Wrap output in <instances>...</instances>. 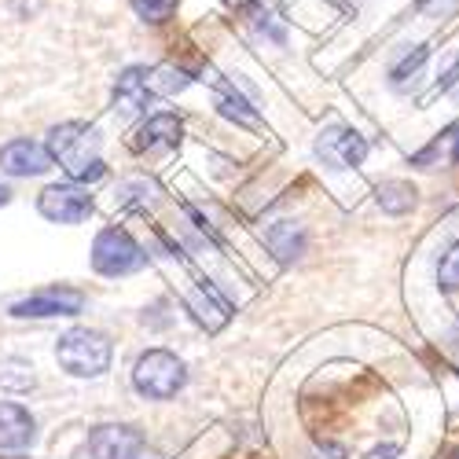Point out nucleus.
I'll return each instance as SVG.
<instances>
[{"label":"nucleus","instance_id":"6ab92c4d","mask_svg":"<svg viewBox=\"0 0 459 459\" xmlns=\"http://www.w3.org/2000/svg\"><path fill=\"white\" fill-rule=\"evenodd\" d=\"M177 8V0H133V12L147 22H166Z\"/></svg>","mask_w":459,"mask_h":459},{"label":"nucleus","instance_id":"2eb2a0df","mask_svg":"<svg viewBox=\"0 0 459 459\" xmlns=\"http://www.w3.org/2000/svg\"><path fill=\"white\" fill-rule=\"evenodd\" d=\"M264 239H269V247H273V254H276L280 261H294V257L305 250V232H301L298 224H290V221L273 224Z\"/></svg>","mask_w":459,"mask_h":459},{"label":"nucleus","instance_id":"f3484780","mask_svg":"<svg viewBox=\"0 0 459 459\" xmlns=\"http://www.w3.org/2000/svg\"><path fill=\"white\" fill-rule=\"evenodd\" d=\"M378 206L386 213H408L415 206V187L401 184V180H390L378 187Z\"/></svg>","mask_w":459,"mask_h":459},{"label":"nucleus","instance_id":"9d476101","mask_svg":"<svg viewBox=\"0 0 459 459\" xmlns=\"http://www.w3.org/2000/svg\"><path fill=\"white\" fill-rule=\"evenodd\" d=\"M82 305H85L82 290H45L26 301H15L12 316H74L82 313Z\"/></svg>","mask_w":459,"mask_h":459},{"label":"nucleus","instance_id":"20e7f679","mask_svg":"<svg viewBox=\"0 0 459 459\" xmlns=\"http://www.w3.org/2000/svg\"><path fill=\"white\" fill-rule=\"evenodd\" d=\"M56 357L59 364L78 375V378H96L110 368V342L100 334V331H89V327H74L59 338L56 346Z\"/></svg>","mask_w":459,"mask_h":459},{"label":"nucleus","instance_id":"dca6fc26","mask_svg":"<svg viewBox=\"0 0 459 459\" xmlns=\"http://www.w3.org/2000/svg\"><path fill=\"white\" fill-rule=\"evenodd\" d=\"M217 107H221L224 118H232V122H239V126H257V122H261L257 110H254L232 85H221V89H217Z\"/></svg>","mask_w":459,"mask_h":459},{"label":"nucleus","instance_id":"a211bd4d","mask_svg":"<svg viewBox=\"0 0 459 459\" xmlns=\"http://www.w3.org/2000/svg\"><path fill=\"white\" fill-rule=\"evenodd\" d=\"M0 386H8V390H30L33 386V368L19 357H8V360H0Z\"/></svg>","mask_w":459,"mask_h":459},{"label":"nucleus","instance_id":"aec40b11","mask_svg":"<svg viewBox=\"0 0 459 459\" xmlns=\"http://www.w3.org/2000/svg\"><path fill=\"white\" fill-rule=\"evenodd\" d=\"M437 280H441V287H445V290H459V243L445 254L441 269H437Z\"/></svg>","mask_w":459,"mask_h":459},{"label":"nucleus","instance_id":"0eeeda50","mask_svg":"<svg viewBox=\"0 0 459 459\" xmlns=\"http://www.w3.org/2000/svg\"><path fill=\"white\" fill-rule=\"evenodd\" d=\"M37 210H41V217H48L56 224H82L92 213V195L78 184H52V187L41 191Z\"/></svg>","mask_w":459,"mask_h":459},{"label":"nucleus","instance_id":"4be33fe9","mask_svg":"<svg viewBox=\"0 0 459 459\" xmlns=\"http://www.w3.org/2000/svg\"><path fill=\"white\" fill-rule=\"evenodd\" d=\"M452 162H459V129L452 133Z\"/></svg>","mask_w":459,"mask_h":459},{"label":"nucleus","instance_id":"39448f33","mask_svg":"<svg viewBox=\"0 0 459 459\" xmlns=\"http://www.w3.org/2000/svg\"><path fill=\"white\" fill-rule=\"evenodd\" d=\"M184 364L169 353V350H147L136 368H133V386L143 394V397H155V401H166L173 394H180L184 386Z\"/></svg>","mask_w":459,"mask_h":459},{"label":"nucleus","instance_id":"9b49d317","mask_svg":"<svg viewBox=\"0 0 459 459\" xmlns=\"http://www.w3.org/2000/svg\"><path fill=\"white\" fill-rule=\"evenodd\" d=\"M0 169L12 177H41L45 169H52V155H48V147L33 140H12L0 151Z\"/></svg>","mask_w":459,"mask_h":459},{"label":"nucleus","instance_id":"423d86ee","mask_svg":"<svg viewBox=\"0 0 459 459\" xmlns=\"http://www.w3.org/2000/svg\"><path fill=\"white\" fill-rule=\"evenodd\" d=\"M147 264V254L133 243L126 228H103L92 243V269L100 276H129Z\"/></svg>","mask_w":459,"mask_h":459},{"label":"nucleus","instance_id":"6e6552de","mask_svg":"<svg viewBox=\"0 0 459 459\" xmlns=\"http://www.w3.org/2000/svg\"><path fill=\"white\" fill-rule=\"evenodd\" d=\"M316 155L334 166V169H350V166H360L368 159V140L357 133V129H327L320 140H316Z\"/></svg>","mask_w":459,"mask_h":459},{"label":"nucleus","instance_id":"4468645a","mask_svg":"<svg viewBox=\"0 0 459 459\" xmlns=\"http://www.w3.org/2000/svg\"><path fill=\"white\" fill-rule=\"evenodd\" d=\"M191 313H195V320L206 327V331H221L228 324V301L217 298L213 287H199L195 294H191Z\"/></svg>","mask_w":459,"mask_h":459},{"label":"nucleus","instance_id":"1a4fd4ad","mask_svg":"<svg viewBox=\"0 0 459 459\" xmlns=\"http://www.w3.org/2000/svg\"><path fill=\"white\" fill-rule=\"evenodd\" d=\"M143 448V437L133 427H96L89 434V455L92 459H136Z\"/></svg>","mask_w":459,"mask_h":459},{"label":"nucleus","instance_id":"b1692460","mask_svg":"<svg viewBox=\"0 0 459 459\" xmlns=\"http://www.w3.org/2000/svg\"><path fill=\"white\" fill-rule=\"evenodd\" d=\"M228 4H243V0H228Z\"/></svg>","mask_w":459,"mask_h":459},{"label":"nucleus","instance_id":"a878e982","mask_svg":"<svg viewBox=\"0 0 459 459\" xmlns=\"http://www.w3.org/2000/svg\"><path fill=\"white\" fill-rule=\"evenodd\" d=\"M452 459H459V452H455V455H452Z\"/></svg>","mask_w":459,"mask_h":459},{"label":"nucleus","instance_id":"412c9836","mask_svg":"<svg viewBox=\"0 0 459 459\" xmlns=\"http://www.w3.org/2000/svg\"><path fill=\"white\" fill-rule=\"evenodd\" d=\"M427 63V48H415L401 66H394V85H404V78H408V74H415L419 66H423Z\"/></svg>","mask_w":459,"mask_h":459},{"label":"nucleus","instance_id":"393cba45","mask_svg":"<svg viewBox=\"0 0 459 459\" xmlns=\"http://www.w3.org/2000/svg\"><path fill=\"white\" fill-rule=\"evenodd\" d=\"M136 459H155V455H136Z\"/></svg>","mask_w":459,"mask_h":459},{"label":"nucleus","instance_id":"5701e85b","mask_svg":"<svg viewBox=\"0 0 459 459\" xmlns=\"http://www.w3.org/2000/svg\"><path fill=\"white\" fill-rule=\"evenodd\" d=\"M8 203H12V191H8L4 184H0V206H8Z\"/></svg>","mask_w":459,"mask_h":459},{"label":"nucleus","instance_id":"f03ea898","mask_svg":"<svg viewBox=\"0 0 459 459\" xmlns=\"http://www.w3.org/2000/svg\"><path fill=\"white\" fill-rule=\"evenodd\" d=\"M48 155L59 162V169L70 180H100L107 173L100 159V136L92 126L63 122L48 133Z\"/></svg>","mask_w":459,"mask_h":459},{"label":"nucleus","instance_id":"f257e3e1","mask_svg":"<svg viewBox=\"0 0 459 459\" xmlns=\"http://www.w3.org/2000/svg\"><path fill=\"white\" fill-rule=\"evenodd\" d=\"M316 394L305 390V408H320V415H305L316 445L334 459H397L408 437V419L401 401L378 375L360 364H331L309 382Z\"/></svg>","mask_w":459,"mask_h":459},{"label":"nucleus","instance_id":"7ed1b4c3","mask_svg":"<svg viewBox=\"0 0 459 459\" xmlns=\"http://www.w3.org/2000/svg\"><path fill=\"white\" fill-rule=\"evenodd\" d=\"M187 82L191 78L177 66H129L118 74V82H114V103H118L126 114H136L151 100L180 92Z\"/></svg>","mask_w":459,"mask_h":459},{"label":"nucleus","instance_id":"ddd939ff","mask_svg":"<svg viewBox=\"0 0 459 459\" xmlns=\"http://www.w3.org/2000/svg\"><path fill=\"white\" fill-rule=\"evenodd\" d=\"M33 415L12 401H0V448L12 452V448H26L33 441Z\"/></svg>","mask_w":459,"mask_h":459},{"label":"nucleus","instance_id":"f8f14e48","mask_svg":"<svg viewBox=\"0 0 459 459\" xmlns=\"http://www.w3.org/2000/svg\"><path fill=\"white\" fill-rule=\"evenodd\" d=\"M177 143H180L177 114H155V118H147L133 136V151H162V147H177Z\"/></svg>","mask_w":459,"mask_h":459}]
</instances>
